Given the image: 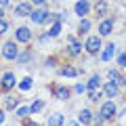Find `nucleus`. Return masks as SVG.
<instances>
[{
	"instance_id": "nucleus-17",
	"label": "nucleus",
	"mask_w": 126,
	"mask_h": 126,
	"mask_svg": "<svg viewBox=\"0 0 126 126\" xmlns=\"http://www.w3.org/2000/svg\"><path fill=\"white\" fill-rule=\"evenodd\" d=\"M61 76L76 78V76H78V69H76V67H72V65H65V67H61Z\"/></svg>"
},
{
	"instance_id": "nucleus-23",
	"label": "nucleus",
	"mask_w": 126,
	"mask_h": 126,
	"mask_svg": "<svg viewBox=\"0 0 126 126\" xmlns=\"http://www.w3.org/2000/svg\"><path fill=\"white\" fill-rule=\"evenodd\" d=\"M4 105H6L9 109H15V107H17V99H15V97H6V99H4Z\"/></svg>"
},
{
	"instance_id": "nucleus-30",
	"label": "nucleus",
	"mask_w": 126,
	"mask_h": 126,
	"mask_svg": "<svg viewBox=\"0 0 126 126\" xmlns=\"http://www.w3.org/2000/svg\"><path fill=\"white\" fill-rule=\"evenodd\" d=\"M9 2H11V0H0V6H6Z\"/></svg>"
},
{
	"instance_id": "nucleus-27",
	"label": "nucleus",
	"mask_w": 126,
	"mask_h": 126,
	"mask_svg": "<svg viewBox=\"0 0 126 126\" xmlns=\"http://www.w3.org/2000/svg\"><path fill=\"white\" fill-rule=\"evenodd\" d=\"M17 59H19V63H25V61H30V59H32V55L30 53H23L21 57H17Z\"/></svg>"
},
{
	"instance_id": "nucleus-19",
	"label": "nucleus",
	"mask_w": 126,
	"mask_h": 126,
	"mask_svg": "<svg viewBox=\"0 0 126 126\" xmlns=\"http://www.w3.org/2000/svg\"><path fill=\"white\" fill-rule=\"evenodd\" d=\"M55 94H57V99H63V101H65V99H69V88H65V86L61 88V86H59V88L55 90Z\"/></svg>"
},
{
	"instance_id": "nucleus-15",
	"label": "nucleus",
	"mask_w": 126,
	"mask_h": 126,
	"mask_svg": "<svg viewBox=\"0 0 126 126\" xmlns=\"http://www.w3.org/2000/svg\"><path fill=\"white\" fill-rule=\"evenodd\" d=\"M94 13L99 15V17H103V15L107 13V2H105V0H97V4H94Z\"/></svg>"
},
{
	"instance_id": "nucleus-6",
	"label": "nucleus",
	"mask_w": 126,
	"mask_h": 126,
	"mask_svg": "<svg viewBox=\"0 0 126 126\" xmlns=\"http://www.w3.org/2000/svg\"><path fill=\"white\" fill-rule=\"evenodd\" d=\"M15 38H17V42H30L32 40L30 27H17V30H15Z\"/></svg>"
},
{
	"instance_id": "nucleus-9",
	"label": "nucleus",
	"mask_w": 126,
	"mask_h": 126,
	"mask_svg": "<svg viewBox=\"0 0 126 126\" xmlns=\"http://www.w3.org/2000/svg\"><path fill=\"white\" fill-rule=\"evenodd\" d=\"M32 11H34V9H32V4H30V2H21V4H19L17 9H15V13H17V17H30V15H32Z\"/></svg>"
},
{
	"instance_id": "nucleus-24",
	"label": "nucleus",
	"mask_w": 126,
	"mask_h": 126,
	"mask_svg": "<svg viewBox=\"0 0 126 126\" xmlns=\"http://www.w3.org/2000/svg\"><path fill=\"white\" fill-rule=\"evenodd\" d=\"M32 84H34V82H32V78H25V80L19 84V88H21V90H27V88H32Z\"/></svg>"
},
{
	"instance_id": "nucleus-22",
	"label": "nucleus",
	"mask_w": 126,
	"mask_h": 126,
	"mask_svg": "<svg viewBox=\"0 0 126 126\" xmlns=\"http://www.w3.org/2000/svg\"><path fill=\"white\" fill-rule=\"evenodd\" d=\"M59 32H61V21H57V23L48 30V36H59Z\"/></svg>"
},
{
	"instance_id": "nucleus-29",
	"label": "nucleus",
	"mask_w": 126,
	"mask_h": 126,
	"mask_svg": "<svg viewBox=\"0 0 126 126\" xmlns=\"http://www.w3.org/2000/svg\"><path fill=\"white\" fill-rule=\"evenodd\" d=\"M118 63H120L122 67H126V53H122L120 57H118Z\"/></svg>"
},
{
	"instance_id": "nucleus-20",
	"label": "nucleus",
	"mask_w": 126,
	"mask_h": 126,
	"mask_svg": "<svg viewBox=\"0 0 126 126\" xmlns=\"http://www.w3.org/2000/svg\"><path fill=\"white\" fill-rule=\"evenodd\" d=\"M42 107H44V101H42V99L34 101V103H32V107H30V113H38Z\"/></svg>"
},
{
	"instance_id": "nucleus-13",
	"label": "nucleus",
	"mask_w": 126,
	"mask_h": 126,
	"mask_svg": "<svg viewBox=\"0 0 126 126\" xmlns=\"http://www.w3.org/2000/svg\"><path fill=\"white\" fill-rule=\"evenodd\" d=\"M93 111H90V109H82L80 113H78V122H82V124H90V122H93Z\"/></svg>"
},
{
	"instance_id": "nucleus-1",
	"label": "nucleus",
	"mask_w": 126,
	"mask_h": 126,
	"mask_svg": "<svg viewBox=\"0 0 126 126\" xmlns=\"http://www.w3.org/2000/svg\"><path fill=\"white\" fill-rule=\"evenodd\" d=\"M2 57L9 59V61L17 59V57H19V48H17V44H15V42H6V44L2 46Z\"/></svg>"
},
{
	"instance_id": "nucleus-31",
	"label": "nucleus",
	"mask_w": 126,
	"mask_h": 126,
	"mask_svg": "<svg viewBox=\"0 0 126 126\" xmlns=\"http://www.w3.org/2000/svg\"><path fill=\"white\" fill-rule=\"evenodd\" d=\"M34 4H44V0H32Z\"/></svg>"
},
{
	"instance_id": "nucleus-26",
	"label": "nucleus",
	"mask_w": 126,
	"mask_h": 126,
	"mask_svg": "<svg viewBox=\"0 0 126 126\" xmlns=\"http://www.w3.org/2000/svg\"><path fill=\"white\" fill-rule=\"evenodd\" d=\"M6 30H9V23H6L4 19H0V36H2V34H4Z\"/></svg>"
},
{
	"instance_id": "nucleus-16",
	"label": "nucleus",
	"mask_w": 126,
	"mask_h": 126,
	"mask_svg": "<svg viewBox=\"0 0 126 126\" xmlns=\"http://www.w3.org/2000/svg\"><path fill=\"white\" fill-rule=\"evenodd\" d=\"M69 53H72L74 57H78V55L82 53V44H80V42H76L74 38L69 40Z\"/></svg>"
},
{
	"instance_id": "nucleus-8",
	"label": "nucleus",
	"mask_w": 126,
	"mask_h": 126,
	"mask_svg": "<svg viewBox=\"0 0 126 126\" xmlns=\"http://www.w3.org/2000/svg\"><path fill=\"white\" fill-rule=\"evenodd\" d=\"M118 90H120V86L116 84V82H107V84L103 86V94L105 97H109V99H113V97H118Z\"/></svg>"
},
{
	"instance_id": "nucleus-21",
	"label": "nucleus",
	"mask_w": 126,
	"mask_h": 126,
	"mask_svg": "<svg viewBox=\"0 0 126 126\" xmlns=\"http://www.w3.org/2000/svg\"><path fill=\"white\" fill-rule=\"evenodd\" d=\"M88 30H90V21H88V19H82L80 25H78V32H80V34H86Z\"/></svg>"
},
{
	"instance_id": "nucleus-25",
	"label": "nucleus",
	"mask_w": 126,
	"mask_h": 126,
	"mask_svg": "<svg viewBox=\"0 0 126 126\" xmlns=\"http://www.w3.org/2000/svg\"><path fill=\"white\" fill-rule=\"evenodd\" d=\"M17 116H19V118L30 116V107H19V109H17Z\"/></svg>"
},
{
	"instance_id": "nucleus-33",
	"label": "nucleus",
	"mask_w": 126,
	"mask_h": 126,
	"mask_svg": "<svg viewBox=\"0 0 126 126\" xmlns=\"http://www.w3.org/2000/svg\"><path fill=\"white\" fill-rule=\"evenodd\" d=\"M2 15H4V11H2V6H0V19H2Z\"/></svg>"
},
{
	"instance_id": "nucleus-12",
	"label": "nucleus",
	"mask_w": 126,
	"mask_h": 126,
	"mask_svg": "<svg viewBox=\"0 0 126 126\" xmlns=\"http://www.w3.org/2000/svg\"><path fill=\"white\" fill-rule=\"evenodd\" d=\"M111 27H113V21H111V19L101 21V25H99V36H107L109 32H111Z\"/></svg>"
},
{
	"instance_id": "nucleus-11",
	"label": "nucleus",
	"mask_w": 126,
	"mask_h": 126,
	"mask_svg": "<svg viewBox=\"0 0 126 126\" xmlns=\"http://www.w3.org/2000/svg\"><path fill=\"white\" fill-rule=\"evenodd\" d=\"M46 122H48L50 126H61L63 122H65V116L59 113V111H55V113H50V116H48V120H46Z\"/></svg>"
},
{
	"instance_id": "nucleus-18",
	"label": "nucleus",
	"mask_w": 126,
	"mask_h": 126,
	"mask_svg": "<svg viewBox=\"0 0 126 126\" xmlns=\"http://www.w3.org/2000/svg\"><path fill=\"white\" fill-rule=\"evenodd\" d=\"M113 53H116V44H107V48L103 50V55H101V59H103V61H109V59L113 57Z\"/></svg>"
},
{
	"instance_id": "nucleus-28",
	"label": "nucleus",
	"mask_w": 126,
	"mask_h": 126,
	"mask_svg": "<svg viewBox=\"0 0 126 126\" xmlns=\"http://www.w3.org/2000/svg\"><path fill=\"white\" fill-rule=\"evenodd\" d=\"M74 90H76L78 94H82V93L86 90V84H76V86H74Z\"/></svg>"
},
{
	"instance_id": "nucleus-14",
	"label": "nucleus",
	"mask_w": 126,
	"mask_h": 126,
	"mask_svg": "<svg viewBox=\"0 0 126 126\" xmlns=\"http://www.w3.org/2000/svg\"><path fill=\"white\" fill-rule=\"evenodd\" d=\"M99 86H101V76H99V74H94V76L86 82V88H88V90H97Z\"/></svg>"
},
{
	"instance_id": "nucleus-2",
	"label": "nucleus",
	"mask_w": 126,
	"mask_h": 126,
	"mask_svg": "<svg viewBox=\"0 0 126 126\" xmlns=\"http://www.w3.org/2000/svg\"><path fill=\"white\" fill-rule=\"evenodd\" d=\"M101 116H103V120L107 122V120H111L113 116H116V103H113V101H107V103H103L101 105Z\"/></svg>"
},
{
	"instance_id": "nucleus-5",
	"label": "nucleus",
	"mask_w": 126,
	"mask_h": 126,
	"mask_svg": "<svg viewBox=\"0 0 126 126\" xmlns=\"http://www.w3.org/2000/svg\"><path fill=\"white\" fill-rule=\"evenodd\" d=\"M74 11H76L78 17H86V15L90 13V4H88V0H78L76 6H74Z\"/></svg>"
},
{
	"instance_id": "nucleus-3",
	"label": "nucleus",
	"mask_w": 126,
	"mask_h": 126,
	"mask_svg": "<svg viewBox=\"0 0 126 126\" xmlns=\"http://www.w3.org/2000/svg\"><path fill=\"white\" fill-rule=\"evenodd\" d=\"M84 46H86V50H88L90 55H97V53L101 50V38H99V36H90L88 40H86Z\"/></svg>"
},
{
	"instance_id": "nucleus-10",
	"label": "nucleus",
	"mask_w": 126,
	"mask_h": 126,
	"mask_svg": "<svg viewBox=\"0 0 126 126\" xmlns=\"http://www.w3.org/2000/svg\"><path fill=\"white\" fill-rule=\"evenodd\" d=\"M107 78H111L118 86H124V84H126V78L120 76V72H118V69H109V72H107Z\"/></svg>"
},
{
	"instance_id": "nucleus-7",
	"label": "nucleus",
	"mask_w": 126,
	"mask_h": 126,
	"mask_svg": "<svg viewBox=\"0 0 126 126\" xmlns=\"http://www.w3.org/2000/svg\"><path fill=\"white\" fill-rule=\"evenodd\" d=\"M46 17H48L46 9H36V11H32V15H30V19H32L34 23H44Z\"/></svg>"
},
{
	"instance_id": "nucleus-4",
	"label": "nucleus",
	"mask_w": 126,
	"mask_h": 126,
	"mask_svg": "<svg viewBox=\"0 0 126 126\" xmlns=\"http://www.w3.org/2000/svg\"><path fill=\"white\" fill-rule=\"evenodd\" d=\"M15 84H17V78H15L13 72H6L4 76H2V80H0V86H2L4 90H11Z\"/></svg>"
},
{
	"instance_id": "nucleus-32",
	"label": "nucleus",
	"mask_w": 126,
	"mask_h": 126,
	"mask_svg": "<svg viewBox=\"0 0 126 126\" xmlns=\"http://www.w3.org/2000/svg\"><path fill=\"white\" fill-rule=\"evenodd\" d=\"M4 122V113H2V109H0V124Z\"/></svg>"
}]
</instances>
